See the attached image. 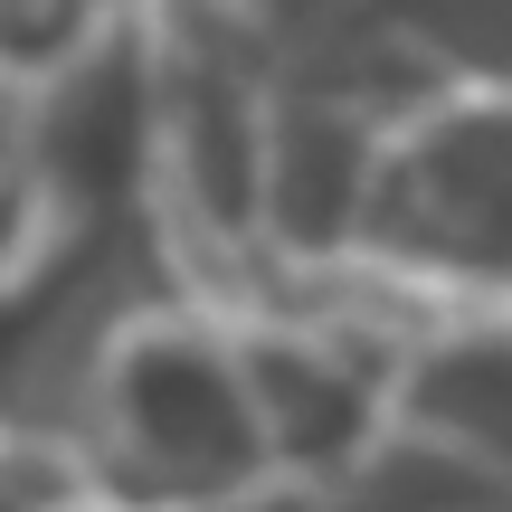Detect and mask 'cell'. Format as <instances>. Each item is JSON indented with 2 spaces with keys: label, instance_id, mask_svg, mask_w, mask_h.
Here are the masks:
<instances>
[{
  "label": "cell",
  "instance_id": "cell-1",
  "mask_svg": "<svg viewBox=\"0 0 512 512\" xmlns=\"http://www.w3.org/2000/svg\"><path fill=\"white\" fill-rule=\"evenodd\" d=\"M76 29H86V19H19V10H0V67H57V57H76Z\"/></svg>",
  "mask_w": 512,
  "mask_h": 512
}]
</instances>
